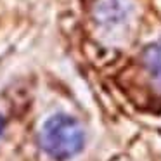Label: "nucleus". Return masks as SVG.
<instances>
[{
	"mask_svg": "<svg viewBox=\"0 0 161 161\" xmlns=\"http://www.w3.org/2000/svg\"><path fill=\"white\" fill-rule=\"evenodd\" d=\"M85 144V132L78 119L68 114L50 116L40 130V146L54 159L76 156Z\"/></svg>",
	"mask_w": 161,
	"mask_h": 161,
	"instance_id": "f257e3e1",
	"label": "nucleus"
},
{
	"mask_svg": "<svg viewBox=\"0 0 161 161\" xmlns=\"http://www.w3.org/2000/svg\"><path fill=\"white\" fill-rule=\"evenodd\" d=\"M144 64L153 76L154 87L161 94V40L149 45L144 52Z\"/></svg>",
	"mask_w": 161,
	"mask_h": 161,
	"instance_id": "f03ea898",
	"label": "nucleus"
},
{
	"mask_svg": "<svg viewBox=\"0 0 161 161\" xmlns=\"http://www.w3.org/2000/svg\"><path fill=\"white\" fill-rule=\"evenodd\" d=\"M2 128H4V123H2V118H0V133H2Z\"/></svg>",
	"mask_w": 161,
	"mask_h": 161,
	"instance_id": "7ed1b4c3",
	"label": "nucleus"
}]
</instances>
